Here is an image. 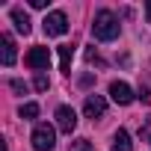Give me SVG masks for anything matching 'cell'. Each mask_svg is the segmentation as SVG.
Masks as SVG:
<instances>
[{
	"label": "cell",
	"mask_w": 151,
	"mask_h": 151,
	"mask_svg": "<svg viewBox=\"0 0 151 151\" xmlns=\"http://www.w3.org/2000/svg\"><path fill=\"white\" fill-rule=\"evenodd\" d=\"M92 36L98 42H113L119 36V18L110 12V9H101L95 15V24H92Z\"/></svg>",
	"instance_id": "1"
},
{
	"label": "cell",
	"mask_w": 151,
	"mask_h": 151,
	"mask_svg": "<svg viewBox=\"0 0 151 151\" xmlns=\"http://www.w3.org/2000/svg\"><path fill=\"white\" fill-rule=\"evenodd\" d=\"M33 148L36 151H50L53 148V139H56V130L50 127V124H36V130H33Z\"/></svg>",
	"instance_id": "2"
},
{
	"label": "cell",
	"mask_w": 151,
	"mask_h": 151,
	"mask_svg": "<svg viewBox=\"0 0 151 151\" xmlns=\"http://www.w3.org/2000/svg\"><path fill=\"white\" fill-rule=\"evenodd\" d=\"M42 27L47 36H62V33H68V18H65V12H50V15H45Z\"/></svg>",
	"instance_id": "3"
},
{
	"label": "cell",
	"mask_w": 151,
	"mask_h": 151,
	"mask_svg": "<svg viewBox=\"0 0 151 151\" xmlns=\"http://www.w3.org/2000/svg\"><path fill=\"white\" fill-rule=\"evenodd\" d=\"M110 98H113L116 104L127 107V104H133V89H130L127 83H122V80H113V83H110Z\"/></svg>",
	"instance_id": "4"
},
{
	"label": "cell",
	"mask_w": 151,
	"mask_h": 151,
	"mask_svg": "<svg viewBox=\"0 0 151 151\" xmlns=\"http://www.w3.org/2000/svg\"><path fill=\"white\" fill-rule=\"evenodd\" d=\"M24 65H27V68H47V65H50V50H47V47H33V50L24 56Z\"/></svg>",
	"instance_id": "5"
},
{
	"label": "cell",
	"mask_w": 151,
	"mask_h": 151,
	"mask_svg": "<svg viewBox=\"0 0 151 151\" xmlns=\"http://www.w3.org/2000/svg\"><path fill=\"white\" fill-rule=\"evenodd\" d=\"M83 113H86V119H101L104 113H107V101L101 98V95H86V104H83Z\"/></svg>",
	"instance_id": "6"
},
{
	"label": "cell",
	"mask_w": 151,
	"mask_h": 151,
	"mask_svg": "<svg viewBox=\"0 0 151 151\" xmlns=\"http://www.w3.org/2000/svg\"><path fill=\"white\" fill-rule=\"evenodd\" d=\"M56 127L62 133H71L74 127H77V113H74L71 107H59L56 110Z\"/></svg>",
	"instance_id": "7"
},
{
	"label": "cell",
	"mask_w": 151,
	"mask_h": 151,
	"mask_svg": "<svg viewBox=\"0 0 151 151\" xmlns=\"http://www.w3.org/2000/svg\"><path fill=\"white\" fill-rule=\"evenodd\" d=\"M0 45H3V47H0V59H3V65L9 68V65H15V42H12V36L9 33H3V36H0Z\"/></svg>",
	"instance_id": "8"
},
{
	"label": "cell",
	"mask_w": 151,
	"mask_h": 151,
	"mask_svg": "<svg viewBox=\"0 0 151 151\" xmlns=\"http://www.w3.org/2000/svg\"><path fill=\"white\" fill-rule=\"evenodd\" d=\"M12 21H15V30H18V33H24V36L33 30V27H30V18H27V12H24V9H12Z\"/></svg>",
	"instance_id": "9"
},
{
	"label": "cell",
	"mask_w": 151,
	"mask_h": 151,
	"mask_svg": "<svg viewBox=\"0 0 151 151\" xmlns=\"http://www.w3.org/2000/svg\"><path fill=\"white\" fill-rule=\"evenodd\" d=\"M113 151H133L130 148V136H127V130H116V136H113Z\"/></svg>",
	"instance_id": "10"
},
{
	"label": "cell",
	"mask_w": 151,
	"mask_h": 151,
	"mask_svg": "<svg viewBox=\"0 0 151 151\" xmlns=\"http://www.w3.org/2000/svg\"><path fill=\"white\" fill-rule=\"evenodd\" d=\"M71 56H74V45H59V62L65 74H71Z\"/></svg>",
	"instance_id": "11"
},
{
	"label": "cell",
	"mask_w": 151,
	"mask_h": 151,
	"mask_svg": "<svg viewBox=\"0 0 151 151\" xmlns=\"http://www.w3.org/2000/svg\"><path fill=\"white\" fill-rule=\"evenodd\" d=\"M21 119H36L39 116V104H21Z\"/></svg>",
	"instance_id": "12"
},
{
	"label": "cell",
	"mask_w": 151,
	"mask_h": 151,
	"mask_svg": "<svg viewBox=\"0 0 151 151\" xmlns=\"http://www.w3.org/2000/svg\"><path fill=\"white\" fill-rule=\"evenodd\" d=\"M68 151H95V148H92V142H89V139H74Z\"/></svg>",
	"instance_id": "13"
},
{
	"label": "cell",
	"mask_w": 151,
	"mask_h": 151,
	"mask_svg": "<svg viewBox=\"0 0 151 151\" xmlns=\"http://www.w3.org/2000/svg\"><path fill=\"white\" fill-rule=\"evenodd\" d=\"M33 86H36L39 92H47V86H50V80L45 77V74H42V71H39V74H36V80H33Z\"/></svg>",
	"instance_id": "14"
},
{
	"label": "cell",
	"mask_w": 151,
	"mask_h": 151,
	"mask_svg": "<svg viewBox=\"0 0 151 151\" xmlns=\"http://www.w3.org/2000/svg\"><path fill=\"white\" fill-rule=\"evenodd\" d=\"M139 136H142V139H145V142L151 145V119H145V124L139 127Z\"/></svg>",
	"instance_id": "15"
},
{
	"label": "cell",
	"mask_w": 151,
	"mask_h": 151,
	"mask_svg": "<svg viewBox=\"0 0 151 151\" xmlns=\"http://www.w3.org/2000/svg\"><path fill=\"white\" fill-rule=\"evenodd\" d=\"M9 86H12L18 95H27V83H24V80H9Z\"/></svg>",
	"instance_id": "16"
},
{
	"label": "cell",
	"mask_w": 151,
	"mask_h": 151,
	"mask_svg": "<svg viewBox=\"0 0 151 151\" xmlns=\"http://www.w3.org/2000/svg\"><path fill=\"white\" fill-rule=\"evenodd\" d=\"M86 59H89V62H95V65H104V62H101V56H98V50H92V47L86 50Z\"/></svg>",
	"instance_id": "17"
},
{
	"label": "cell",
	"mask_w": 151,
	"mask_h": 151,
	"mask_svg": "<svg viewBox=\"0 0 151 151\" xmlns=\"http://www.w3.org/2000/svg\"><path fill=\"white\" fill-rule=\"evenodd\" d=\"M30 6H33V9H45V6H47V0H30Z\"/></svg>",
	"instance_id": "18"
},
{
	"label": "cell",
	"mask_w": 151,
	"mask_h": 151,
	"mask_svg": "<svg viewBox=\"0 0 151 151\" xmlns=\"http://www.w3.org/2000/svg\"><path fill=\"white\" fill-rule=\"evenodd\" d=\"M145 18L151 21V3H145Z\"/></svg>",
	"instance_id": "19"
}]
</instances>
